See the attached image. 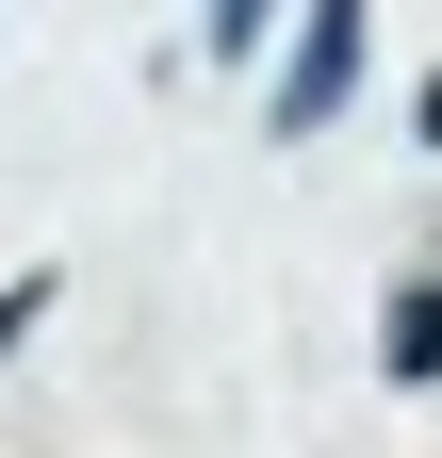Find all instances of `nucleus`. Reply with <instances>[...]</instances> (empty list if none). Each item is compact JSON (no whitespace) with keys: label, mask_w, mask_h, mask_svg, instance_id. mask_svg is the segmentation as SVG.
Instances as JSON below:
<instances>
[{"label":"nucleus","mask_w":442,"mask_h":458,"mask_svg":"<svg viewBox=\"0 0 442 458\" xmlns=\"http://www.w3.org/2000/svg\"><path fill=\"white\" fill-rule=\"evenodd\" d=\"M344 82H361V17H344V0H311V17H295V66H279V98H262V131H327Z\"/></svg>","instance_id":"obj_1"},{"label":"nucleus","mask_w":442,"mask_h":458,"mask_svg":"<svg viewBox=\"0 0 442 458\" xmlns=\"http://www.w3.org/2000/svg\"><path fill=\"white\" fill-rule=\"evenodd\" d=\"M377 360H394V377H442V262H410V278H394V311H377Z\"/></svg>","instance_id":"obj_2"},{"label":"nucleus","mask_w":442,"mask_h":458,"mask_svg":"<svg viewBox=\"0 0 442 458\" xmlns=\"http://www.w3.org/2000/svg\"><path fill=\"white\" fill-rule=\"evenodd\" d=\"M49 295H66V278H0V344H33V327H49Z\"/></svg>","instance_id":"obj_3"},{"label":"nucleus","mask_w":442,"mask_h":458,"mask_svg":"<svg viewBox=\"0 0 442 458\" xmlns=\"http://www.w3.org/2000/svg\"><path fill=\"white\" fill-rule=\"evenodd\" d=\"M410 148H442V66H426V98H410Z\"/></svg>","instance_id":"obj_4"}]
</instances>
